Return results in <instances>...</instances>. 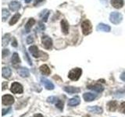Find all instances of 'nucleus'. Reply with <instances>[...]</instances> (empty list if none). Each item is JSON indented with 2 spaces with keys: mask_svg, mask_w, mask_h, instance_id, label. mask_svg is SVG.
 <instances>
[{
  "mask_svg": "<svg viewBox=\"0 0 125 117\" xmlns=\"http://www.w3.org/2000/svg\"><path fill=\"white\" fill-rule=\"evenodd\" d=\"M123 20V16L120 13L118 12H113L110 13L109 16V20L113 24H119V23L122 21Z\"/></svg>",
  "mask_w": 125,
  "mask_h": 117,
  "instance_id": "1",
  "label": "nucleus"
},
{
  "mask_svg": "<svg viewBox=\"0 0 125 117\" xmlns=\"http://www.w3.org/2000/svg\"><path fill=\"white\" fill-rule=\"evenodd\" d=\"M82 73V70L80 68H75L73 69L70 71L69 73V78L72 80H77L80 78L81 75Z\"/></svg>",
  "mask_w": 125,
  "mask_h": 117,
  "instance_id": "2",
  "label": "nucleus"
},
{
  "mask_svg": "<svg viewBox=\"0 0 125 117\" xmlns=\"http://www.w3.org/2000/svg\"><path fill=\"white\" fill-rule=\"evenodd\" d=\"M81 29H82V32H83L84 35H88L89 34L92 33V23L88 20L83 21L81 23Z\"/></svg>",
  "mask_w": 125,
  "mask_h": 117,
  "instance_id": "3",
  "label": "nucleus"
},
{
  "mask_svg": "<svg viewBox=\"0 0 125 117\" xmlns=\"http://www.w3.org/2000/svg\"><path fill=\"white\" fill-rule=\"evenodd\" d=\"M42 45L44 46V48L46 49H50L52 46V38H49V36H43L42 38Z\"/></svg>",
  "mask_w": 125,
  "mask_h": 117,
  "instance_id": "4",
  "label": "nucleus"
},
{
  "mask_svg": "<svg viewBox=\"0 0 125 117\" xmlns=\"http://www.w3.org/2000/svg\"><path fill=\"white\" fill-rule=\"evenodd\" d=\"M11 91L14 93V94H22L23 90V87L21 84L17 83V82H15L11 86Z\"/></svg>",
  "mask_w": 125,
  "mask_h": 117,
  "instance_id": "5",
  "label": "nucleus"
},
{
  "mask_svg": "<svg viewBox=\"0 0 125 117\" xmlns=\"http://www.w3.org/2000/svg\"><path fill=\"white\" fill-rule=\"evenodd\" d=\"M2 102L5 105H11L14 103V98L10 95H6L2 97Z\"/></svg>",
  "mask_w": 125,
  "mask_h": 117,
  "instance_id": "6",
  "label": "nucleus"
},
{
  "mask_svg": "<svg viewBox=\"0 0 125 117\" xmlns=\"http://www.w3.org/2000/svg\"><path fill=\"white\" fill-rule=\"evenodd\" d=\"M42 83L44 84L45 88L47 89V90H53L54 89V84L51 82L49 80L46 79V78H43L42 77Z\"/></svg>",
  "mask_w": 125,
  "mask_h": 117,
  "instance_id": "7",
  "label": "nucleus"
},
{
  "mask_svg": "<svg viewBox=\"0 0 125 117\" xmlns=\"http://www.w3.org/2000/svg\"><path fill=\"white\" fill-rule=\"evenodd\" d=\"M96 30L98 31H104V32H109L111 30L110 27L107 24H105V23H99V25L97 26Z\"/></svg>",
  "mask_w": 125,
  "mask_h": 117,
  "instance_id": "8",
  "label": "nucleus"
},
{
  "mask_svg": "<svg viewBox=\"0 0 125 117\" xmlns=\"http://www.w3.org/2000/svg\"><path fill=\"white\" fill-rule=\"evenodd\" d=\"M63 90L69 94H76V93H79L81 91V90L79 88H75V87H72V86H69V87H64Z\"/></svg>",
  "mask_w": 125,
  "mask_h": 117,
  "instance_id": "9",
  "label": "nucleus"
},
{
  "mask_svg": "<svg viewBox=\"0 0 125 117\" xmlns=\"http://www.w3.org/2000/svg\"><path fill=\"white\" fill-rule=\"evenodd\" d=\"M88 88L90 90H92V91H96V92H102V91H103V90H104V88L99 84L89 85L88 87Z\"/></svg>",
  "mask_w": 125,
  "mask_h": 117,
  "instance_id": "10",
  "label": "nucleus"
},
{
  "mask_svg": "<svg viewBox=\"0 0 125 117\" xmlns=\"http://www.w3.org/2000/svg\"><path fill=\"white\" fill-rule=\"evenodd\" d=\"M81 102V100L78 97H74L72 98L69 99L68 101V105L70 107H74V106H77L80 104Z\"/></svg>",
  "mask_w": 125,
  "mask_h": 117,
  "instance_id": "11",
  "label": "nucleus"
},
{
  "mask_svg": "<svg viewBox=\"0 0 125 117\" xmlns=\"http://www.w3.org/2000/svg\"><path fill=\"white\" fill-rule=\"evenodd\" d=\"M61 28L64 34H67L69 33V24L66 20H62L61 21Z\"/></svg>",
  "mask_w": 125,
  "mask_h": 117,
  "instance_id": "12",
  "label": "nucleus"
},
{
  "mask_svg": "<svg viewBox=\"0 0 125 117\" xmlns=\"http://www.w3.org/2000/svg\"><path fill=\"white\" fill-rule=\"evenodd\" d=\"M10 10L13 12L17 11L20 8H21V3L17 1H13L10 3Z\"/></svg>",
  "mask_w": 125,
  "mask_h": 117,
  "instance_id": "13",
  "label": "nucleus"
},
{
  "mask_svg": "<svg viewBox=\"0 0 125 117\" xmlns=\"http://www.w3.org/2000/svg\"><path fill=\"white\" fill-rule=\"evenodd\" d=\"M88 110L95 114H101L103 113V108L99 106H90L88 107Z\"/></svg>",
  "mask_w": 125,
  "mask_h": 117,
  "instance_id": "14",
  "label": "nucleus"
},
{
  "mask_svg": "<svg viewBox=\"0 0 125 117\" xmlns=\"http://www.w3.org/2000/svg\"><path fill=\"white\" fill-rule=\"evenodd\" d=\"M18 73L21 77H29V75H30L28 69L24 68V67L20 68L18 69Z\"/></svg>",
  "mask_w": 125,
  "mask_h": 117,
  "instance_id": "15",
  "label": "nucleus"
},
{
  "mask_svg": "<svg viewBox=\"0 0 125 117\" xmlns=\"http://www.w3.org/2000/svg\"><path fill=\"white\" fill-rule=\"evenodd\" d=\"M111 4L116 9H120L124 6V0H111Z\"/></svg>",
  "mask_w": 125,
  "mask_h": 117,
  "instance_id": "16",
  "label": "nucleus"
},
{
  "mask_svg": "<svg viewBox=\"0 0 125 117\" xmlns=\"http://www.w3.org/2000/svg\"><path fill=\"white\" fill-rule=\"evenodd\" d=\"M83 98L86 101H92L96 98V95H94L92 93H84Z\"/></svg>",
  "mask_w": 125,
  "mask_h": 117,
  "instance_id": "17",
  "label": "nucleus"
},
{
  "mask_svg": "<svg viewBox=\"0 0 125 117\" xmlns=\"http://www.w3.org/2000/svg\"><path fill=\"white\" fill-rule=\"evenodd\" d=\"M29 51L34 57H35V58L39 57V50L37 46H35V45L31 46L29 48Z\"/></svg>",
  "mask_w": 125,
  "mask_h": 117,
  "instance_id": "18",
  "label": "nucleus"
},
{
  "mask_svg": "<svg viewBox=\"0 0 125 117\" xmlns=\"http://www.w3.org/2000/svg\"><path fill=\"white\" fill-rule=\"evenodd\" d=\"M35 23V20L33 19V18H31L27 22L26 25H25V30L27 33H29L30 30L31 29V27H33V25H34Z\"/></svg>",
  "mask_w": 125,
  "mask_h": 117,
  "instance_id": "19",
  "label": "nucleus"
},
{
  "mask_svg": "<svg viewBox=\"0 0 125 117\" xmlns=\"http://www.w3.org/2000/svg\"><path fill=\"white\" fill-rule=\"evenodd\" d=\"M11 69L9 67H4L2 68V77H5V78H10L11 76Z\"/></svg>",
  "mask_w": 125,
  "mask_h": 117,
  "instance_id": "20",
  "label": "nucleus"
},
{
  "mask_svg": "<svg viewBox=\"0 0 125 117\" xmlns=\"http://www.w3.org/2000/svg\"><path fill=\"white\" fill-rule=\"evenodd\" d=\"M107 106H108V109L109 111L113 112L117 108V106H118V105H117V102L116 101H111L108 103Z\"/></svg>",
  "mask_w": 125,
  "mask_h": 117,
  "instance_id": "21",
  "label": "nucleus"
},
{
  "mask_svg": "<svg viewBox=\"0 0 125 117\" xmlns=\"http://www.w3.org/2000/svg\"><path fill=\"white\" fill-rule=\"evenodd\" d=\"M40 71L42 72V74H44V75H49L50 73H51V70H50V69L49 68V66L47 65L41 66Z\"/></svg>",
  "mask_w": 125,
  "mask_h": 117,
  "instance_id": "22",
  "label": "nucleus"
},
{
  "mask_svg": "<svg viewBox=\"0 0 125 117\" xmlns=\"http://www.w3.org/2000/svg\"><path fill=\"white\" fill-rule=\"evenodd\" d=\"M12 63L13 64H17L21 62V59H20V57H19V55L17 53H13V56H12Z\"/></svg>",
  "mask_w": 125,
  "mask_h": 117,
  "instance_id": "23",
  "label": "nucleus"
},
{
  "mask_svg": "<svg viewBox=\"0 0 125 117\" xmlns=\"http://www.w3.org/2000/svg\"><path fill=\"white\" fill-rule=\"evenodd\" d=\"M20 17H21V15H20L19 13L15 14V15L13 16V17H12V19L10 20V25H14L15 23L19 20Z\"/></svg>",
  "mask_w": 125,
  "mask_h": 117,
  "instance_id": "24",
  "label": "nucleus"
},
{
  "mask_svg": "<svg viewBox=\"0 0 125 117\" xmlns=\"http://www.w3.org/2000/svg\"><path fill=\"white\" fill-rule=\"evenodd\" d=\"M10 13L9 12V10H7L6 9H2V21H5L6 20L10 17Z\"/></svg>",
  "mask_w": 125,
  "mask_h": 117,
  "instance_id": "25",
  "label": "nucleus"
},
{
  "mask_svg": "<svg viewBox=\"0 0 125 117\" xmlns=\"http://www.w3.org/2000/svg\"><path fill=\"white\" fill-rule=\"evenodd\" d=\"M10 34H6L5 36L2 38V45L4 46V45H7L8 42L10 41Z\"/></svg>",
  "mask_w": 125,
  "mask_h": 117,
  "instance_id": "26",
  "label": "nucleus"
},
{
  "mask_svg": "<svg viewBox=\"0 0 125 117\" xmlns=\"http://www.w3.org/2000/svg\"><path fill=\"white\" fill-rule=\"evenodd\" d=\"M57 101H58V98L55 96H51L47 98V101L49 103H56Z\"/></svg>",
  "mask_w": 125,
  "mask_h": 117,
  "instance_id": "27",
  "label": "nucleus"
},
{
  "mask_svg": "<svg viewBox=\"0 0 125 117\" xmlns=\"http://www.w3.org/2000/svg\"><path fill=\"white\" fill-rule=\"evenodd\" d=\"M42 14H43V16L42 17V20L44 21V22H46L47 20H48V17H49V12L47 10L46 11V13H44V11L42 12Z\"/></svg>",
  "mask_w": 125,
  "mask_h": 117,
  "instance_id": "28",
  "label": "nucleus"
},
{
  "mask_svg": "<svg viewBox=\"0 0 125 117\" xmlns=\"http://www.w3.org/2000/svg\"><path fill=\"white\" fill-rule=\"evenodd\" d=\"M56 108L60 109V110H62V109H63V102L60 100H58L57 102L56 103Z\"/></svg>",
  "mask_w": 125,
  "mask_h": 117,
  "instance_id": "29",
  "label": "nucleus"
},
{
  "mask_svg": "<svg viewBox=\"0 0 125 117\" xmlns=\"http://www.w3.org/2000/svg\"><path fill=\"white\" fill-rule=\"evenodd\" d=\"M120 111L122 112V113H124V114H125V102H122L120 104Z\"/></svg>",
  "mask_w": 125,
  "mask_h": 117,
  "instance_id": "30",
  "label": "nucleus"
},
{
  "mask_svg": "<svg viewBox=\"0 0 125 117\" xmlns=\"http://www.w3.org/2000/svg\"><path fill=\"white\" fill-rule=\"evenodd\" d=\"M11 110H12V108H11L10 107V108H6V109L2 108V116H5L6 114H8V113L11 112Z\"/></svg>",
  "mask_w": 125,
  "mask_h": 117,
  "instance_id": "31",
  "label": "nucleus"
},
{
  "mask_svg": "<svg viewBox=\"0 0 125 117\" xmlns=\"http://www.w3.org/2000/svg\"><path fill=\"white\" fill-rule=\"evenodd\" d=\"M33 41H34V39H33L32 37H31V36L27 37V44H31Z\"/></svg>",
  "mask_w": 125,
  "mask_h": 117,
  "instance_id": "32",
  "label": "nucleus"
},
{
  "mask_svg": "<svg viewBox=\"0 0 125 117\" xmlns=\"http://www.w3.org/2000/svg\"><path fill=\"white\" fill-rule=\"evenodd\" d=\"M9 54H10V52H9V50H8V49H4V50H2V56L3 57L8 56Z\"/></svg>",
  "mask_w": 125,
  "mask_h": 117,
  "instance_id": "33",
  "label": "nucleus"
},
{
  "mask_svg": "<svg viewBox=\"0 0 125 117\" xmlns=\"http://www.w3.org/2000/svg\"><path fill=\"white\" fill-rule=\"evenodd\" d=\"M25 55H26V58H27V61H28V62H29V64L31 66L32 65V62H31V61L30 60V58H29V56H28V55H27V53L25 52Z\"/></svg>",
  "mask_w": 125,
  "mask_h": 117,
  "instance_id": "34",
  "label": "nucleus"
},
{
  "mask_svg": "<svg viewBox=\"0 0 125 117\" xmlns=\"http://www.w3.org/2000/svg\"><path fill=\"white\" fill-rule=\"evenodd\" d=\"M120 79L122 80L123 81H125V72H124V73H121V75H120Z\"/></svg>",
  "mask_w": 125,
  "mask_h": 117,
  "instance_id": "35",
  "label": "nucleus"
},
{
  "mask_svg": "<svg viewBox=\"0 0 125 117\" xmlns=\"http://www.w3.org/2000/svg\"><path fill=\"white\" fill-rule=\"evenodd\" d=\"M12 46L17 47V41H16V39H13V41L12 42Z\"/></svg>",
  "mask_w": 125,
  "mask_h": 117,
  "instance_id": "36",
  "label": "nucleus"
},
{
  "mask_svg": "<svg viewBox=\"0 0 125 117\" xmlns=\"http://www.w3.org/2000/svg\"><path fill=\"white\" fill-rule=\"evenodd\" d=\"M44 0H34V5H37V4L38 3H40L42 2H43Z\"/></svg>",
  "mask_w": 125,
  "mask_h": 117,
  "instance_id": "37",
  "label": "nucleus"
},
{
  "mask_svg": "<svg viewBox=\"0 0 125 117\" xmlns=\"http://www.w3.org/2000/svg\"><path fill=\"white\" fill-rule=\"evenodd\" d=\"M33 117H43V116L42 114H35Z\"/></svg>",
  "mask_w": 125,
  "mask_h": 117,
  "instance_id": "38",
  "label": "nucleus"
},
{
  "mask_svg": "<svg viewBox=\"0 0 125 117\" xmlns=\"http://www.w3.org/2000/svg\"><path fill=\"white\" fill-rule=\"evenodd\" d=\"M31 1V0H25V2H27V3H29Z\"/></svg>",
  "mask_w": 125,
  "mask_h": 117,
  "instance_id": "39",
  "label": "nucleus"
}]
</instances>
